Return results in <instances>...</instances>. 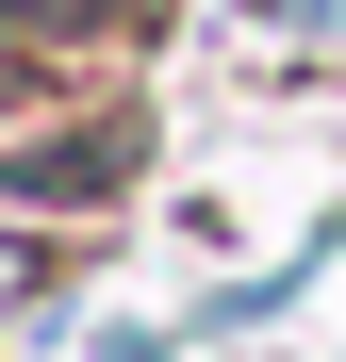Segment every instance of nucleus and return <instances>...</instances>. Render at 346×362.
<instances>
[{
	"mask_svg": "<svg viewBox=\"0 0 346 362\" xmlns=\"http://www.w3.org/2000/svg\"><path fill=\"white\" fill-rule=\"evenodd\" d=\"M17 296H33V247H0V313H17Z\"/></svg>",
	"mask_w": 346,
	"mask_h": 362,
	"instance_id": "f257e3e1",
	"label": "nucleus"
}]
</instances>
